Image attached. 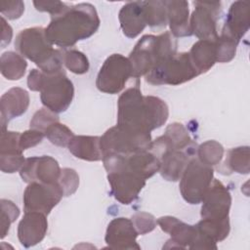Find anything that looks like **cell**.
Instances as JSON below:
<instances>
[{"instance_id": "cell-1", "label": "cell", "mask_w": 250, "mask_h": 250, "mask_svg": "<svg viewBox=\"0 0 250 250\" xmlns=\"http://www.w3.org/2000/svg\"><path fill=\"white\" fill-rule=\"evenodd\" d=\"M117 125L136 131L150 133L168 119L166 103L154 96H143L139 87L127 89L117 104Z\"/></svg>"}, {"instance_id": "cell-2", "label": "cell", "mask_w": 250, "mask_h": 250, "mask_svg": "<svg viewBox=\"0 0 250 250\" xmlns=\"http://www.w3.org/2000/svg\"><path fill=\"white\" fill-rule=\"evenodd\" d=\"M100 22L95 7L89 3H80L53 17L45 28V34L52 45L67 48L91 37L98 30Z\"/></svg>"}, {"instance_id": "cell-3", "label": "cell", "mask_w": 250, "mask_h": 250, "mask_svg": "<svg viewBox=\"0 0 250 250\" xmlns=\"http://www.w3.org/2000/svg\"><path fill=\"white\" fill-rule=\"evenodd\" d=\"M15 47L21 57L33 62L40 70L47 74L64 71L63 52L52 47L43 27L21 30L16 38Z\"/></svg>"}, {"instance_id": "cell-4", "label": "cell", "mask_w": 250, "mask_h": 250, "mask_svg": "<svg viewBox=\"0 0 250 250\" xmlns=\"http://www.w3.org/2000/svg\"><path fill=\"white\" fill-rule=\"evenodd\" d=\"M27 86L32 91L40 92L43 105L55 113L65 111L74 96L73 84L65 71L47 74L40 69H32L27 77Z\"/></svg>"}, {"instance_id": "cell-5", "label": "cell", "mask_w": 250, "mask_h": 250, "mask_svg": "<svg viewBox=\"0 0 250 250\" xmlns=\"http://www.w3.org/2000/svg\"><path fill=\"white\" fill-rule=\"evenodd\" d=\"M177 54V41L166 31L158 36H143L129 56L132 76L139 78L146 75L156 64Z\"/></svg>"}, {"instance_id": "cell-6", "label": "cell", "mask_w": 250, "mask_h": 250, "mask_svg": "<svg viewBox=\"0 0 250 250\" xmlns=\"http://www.w3.org/2000/svg\"><path fill=\"white\" fill-rule=\"evenodd\" d=\"M151 142L150 133L116 125L106 130L101 137V149L103 157L114 154L130 155L148 149Z\"/></svg>"}, {"instance_id": "cell-7", "label": "cell", "mask_w": 250, "mask_h": 250, "mask_svg": "<svg viewBox=\"0 0 250 250\" xmlns=\"http://www.w3.org/2000/svg\"><path fill=\"white\" fill-rule=\"evenodd\" d=\"M198 74L188 53L183 52L156 64L146 80L152 85H180L195 78Z\"/></svg>"}, {"instance_id": "cell-8", "label": "cell", "mask_w": 250, "mask_h": 250, "mask_svg": "<svg viewBox=\"0 0 250 250\" xmlns=\"http://www.w3.org/2000/svg\"><path fill=\"white\" fill-rule=\"evenodd\" d=\"M214 169L198 160L190 158L180 178V191L183 198L189 204L202 201L213 182Z\"/></svg>"}, {"instance_id": "cell-9", "label": "cell", "mask_w": 250, "mask_h": 250, "mask_svg": "<svg viewBox=\"0 0 250 250\" xmlns=\"http://www.w3.org/2000/svg\"><path fill=\"white\" fill-rule=\"evenodd\" d=\"M132 76V66L128 58L120 54L109 56L103 63L96 81L97 88L106 94H117Z\"/></svg>"}, {"instance_id": "cell-10", "label": "cell", "mask_w": 250, "mask_h": 250, "mask_svg": "<svg viewBox=\"0 0 250 250\" xmlns=\"http://www.w3.org/2000/svg\"><path fill=\"white\" fill-rule=\"evenodd\" d=\"M62 196L63 192L58 183H30L23 192L24 212L36 211L48 215Z\"/></svg>"}, {"instance_id": "cell-11", "label": "cell", "mask_w": 250, "mask_h": 250, "mask_svg": "<svg viewBox=\"0 0 250 250\" xmlns=\"http://www.w3.org/2000/svg\"><path fill=\"white\" fill-rule=\"evenodd\" d=\"M194 11L190 16V31L200 40L215 41L218 38L217 21L221 14L220 2H193Z\"/></svg>"}, {"instance_id": "cell-12", "label": "cell", "mask_w": 250, "mask_h": 250, "mask_svg": "<svg viewBox=\"0 0 250 250\" xmlns=\"http://www.w3.org/2000/svg\"><path fill=\"white\" fill-rule=\"evenodd\" d=\"M111 193L122 204L132 203L146 185V180L125 168H116L107 172Z\"/></svg>"}, {"instance_id": "cell-13", "label": "cell", "mask_w": 250, "mask_h": 250, "mask_svg": "<svg viewBox=\"0 0 250 250\" xmlns=\"http://www.w3.org/2000/svg\"><path fill=\"white\" fill-rule=\"evenodd\" d=\"M62 169L58 161L48 155L34 156L25 159L20 170V175L25 183L56 184L60 178Z\"/></svg>"}, {"instance_id": "cell-14", "label": "cell", "mask_w": 250, "mask_h": 250, "mask_svg": "<svg viewBox=\"0 0 250 250\" xmlns=\"http://www.w3.org/2000/svg\"><path fill=\"white\" fill-rule=\"evenodd\" d=\"M201 202L202 219L223 221L229 218L231 195L219 180H213Z\"/></svg>"}, {"instance_id": "cell-15", "label": "cell", "mask_w": 250, "mask_h": 250, "mask_svg": "<svg viewBox=\"0 0 250 250\" xmlns=\"http://www.w3.org/2000/svg\"><path fill=\"white\" fill-rule=\"evenodd\" d=\"M138 235L132 221L120 217L108 224L104 240L111 249H140L136 241Z\"/></svg>"}, {"instance_id": "cell-16", "label": "cell", "mask_w": 250, "mask_h": 250, "mask_svg": "<svg viewBox=\"0 0 250 250\" xmlns=\"http://www.w3.org/2000/svg\"><path fill=\"white\" fill-rule=\"evenodd\" d=\"M156 223L163 231L171 235L163 248H190L198 234L195 226L188 225L172 216L160 217Z\"/></svg>"}, {"instance_id": "cell-17", "label": "cell", "mask_w": 250, "mask_h": 250, "mask_svg": "<svg viewBox=\"0 0 250 250\" xmlns=\"http://www.w3.org/2000/svg\"><path fill=\"white\" fill-rule=\"evenodd\" d=\"M48 222L46 215L36 211L25 212L18 227V237L21 244L31 247L39 243L47 232Z\"/></svg>"}, {"instance_id": "cell-18", "label": "cell", "mask_w": 250, "mask_h": 250, "mask_svg": "<svg viewBox=\"0 0 250 250\" xmlns=\"http://www.w3.org/2000/svg\"><path fill=\"white\" fill-rule=\"evenodd\" d=\"M29 105L28 93L19 87H15L2 95L0 100L1 128L5 131L8 122L23 114Z\"/></svg>"}, {"instance_id": "cell-19", "label": "cell", "mask_w": 250, "mask_h": 250, "mask_svg": "<svg viewBox=\"0 0 250 250\" xmlns=\"http://www.w3.org/2000/svg\"><path fill=\"white\" fill-rule=\"evenodd\" d=\"M120 26L125 36L137 37L146 27L144 1H135L125 4L118 15Z\"/></svg>"}, {"instance_id": "cell-20", "label": "cell", "mask_w": 250, "mask_h": 250, "mask_svg": "<svg viewBox=\"0 0 250 250\" xmlns=\"http://www.w3.org/2000/svg\"><path fill=\"white\" fill-rule=\"evenodd\" d=\"M249 29V6L245 1H236L229 7L222 32L237 41Z\"/></svg>"}, {"instance_id": "cell-21", "label": "cell", "mask_w": 250, "mask_h": 250, "mask_svg": "<svg viewBox=\"0 0 250 250\" xmlns=\"http://www.w3.org/2000/svg\"><path fill=\"white\" fill-rule=\"evenodd\" d=\"M167 10V22L169 23L171 34L175 37L190 36V26L188 21V3L183 0L164 1Z\"/></svg>"}, {"instance_id": "cell-22", "label": "cell", "mask_w": 250, "mask_h": 250, "mask_svg": "<svg viewBox=\"0 0 250 250\" xmlns=\"http://www.w3.org/2000/svg\"><path fill=\"white\" fill-rule=\"evenodd\" d=\"M67 147L68 150L77 158L87 161H99L103 159L101 137L73 136Z\"/></svg>"}, {"instance_id": "cell-23", "label": "cell", "mask_w": 250, "mask_h": 250, "mask_svg": "<svg viewBox=\"0 0 250 250\" xmlns=\"http://www.w3.org/2000/svg\"><path fill=\"white\" fill-rule=\"evenodd\" d=\"M192 64L198 74L207 72L217 62V49L215 41L198 40L188 52Z\"/></svg>"}, {"instance_id": "cell-24", "label": "cell", "mask_w": 250, "mask_h": 250, "mask_svg": "<svg viewBox=\"0 0 250 250\" xmlns=\"http://www.w3.org/2000/svg\"><path fill=\"white\" fill-rule=\"evenodd\" d=\"M190 158L186 150H173L167 153L160 159L159 172L161 176L171 182L180 180Z\"/></svg>"}, {"instance_id": "cell-25", "label": "cell", "mask_w": 250, "mask_h": 250, "mask_svg": "<svg viewBox=\"0 0 250 250\" xmlns=\"http://www.w3.org/2000/svg\"><path fill=\"white\" fill-rule=\"evenodd\" d=\"M195 227L201 236L215 243L224 240L229 235L230 229L229 218L223 221L202 219Z\"/></svg>"}, {"instance_id": "cell-26", "label": "cell", "mask_w": 250, "mask_h": 250, "mask_svg": "<svg viewBox=\"0 0 250 250\" xmlns=\"http://www.w3.org/2000/svg\"><path fill=\"white\" fill-rule=\"evenodd\" d=\"M1 73L9 80L21 79L27 67V62L19 54L9 51L2 54L0 59Z\"/></svg>"}, {"instance_id": "cell-27", "label": "cell", "mask_w": 250, "mask_h": 250, "mask_svg": "<svg viewBox=\"0 0 250 250\" xmlns=\"http://www.w3.org/2000/svg\"><path fill=\"white\" fill-rule=\"evenodd\" d=\"M249 146H238L229 150L224 166L231 172L249 173Z\"/></svg>"}, {"instance_id": "cell-28", "label": "cell", "mask_w": 250, "mask_h": 250, "mask_svg": "<svg viewBox=\"0 0 250 250\" xmlns=\"http://www.w3.org/2000/svg\"><path fill=\"white\" fill-rule=\"evenodd\" d=\"M144 14L150 27H164L167 22V10L164 1H144Z\"/></svg>"}, {"instance_id": "cell-29", "label": "cell", "mask_w": 250, "mask_h": 250, "mask_svg": "<svg viewBox=\"0 0 250 250\" xmlns=\"http://www.w3.org/2000/svg\"><path fill=\"white\" fill-rule=\"evenodd\" d=\"M224 155L223 146L216 141H206L197 148L198 160L208 166H214L221 162Z\"/></svg>"}, {"instance_id": "cell-30", "label": "cell", "mask_w": 250, "mask_h": 250, "mask_svg": "<svg viewBox=\"0 0 250 250\" xmlns=\"http://www.w3.org/2000/svg\"><path fill=\"white\" fill-rule=\"evenodd\" d=\"M164 136L170 141L174 148L177 150H185L191 143V139L187 129L181 123L175 122L168 125Z\"/></svg>"}, {"instance_id": "cell-31", "label": "cell", "mask_w": 250, "mask_h": 250, "mask_svg": "<svg viewBox=\"0 0 250 250\" xmlns=\"http://www.w3.org/2000/svg\"><path fill=\"white\" fill-rule=\"evenodd\" d=\"M215 43L217 49V62H229L234 58L239 41L221 32V35L218 36Z\"/></svg>"}, {"instance_id": "cell-32", "label": "cell", "mask_w": 250, "mask_h": 250, "mask_svg": "<svg viewBox=\"0 0 250 250\" xmlns=\"http://www.w3.org/2000/svg\"><path fill=\"white\" fill-rule=\"evenodd\" d=\"M45 137L58 146H67L70 140L73 138L72 131L60 121L50 125L44 132Z\"/></svg>"}, {"instance_id": "cell-33", "label": "cell", "mask_w": 250, "mask_h": 250, "mask_svg": "<svg viewBox=\"0 0 250 250\" xmlns=\"http://www.w3.org/2000/svg\"><path fill=\"white\" fill-rule=\"evenodd\" d=\"M63 64L75 74H84L89 69V61L87 57L77 50L63 52Z\"/></svg>"}, {"instance_id": "cell-34", "label": "cell", "mask_w": 250, "mask_h": 250, "mask_svg": "<svg viewBox=\"0 0 250 250\" xmlns=\"http://www.w3.org/2000/svg\"><path fill=\"white\" fill-rule=\"evenodd\" d=\"M1 237L4 238L10 229L11 224L19 217L20 209L8 199H1Z\"/></svg>"}, {"instance_id": "cell-35", "label": "cell", "mask_w": 250, "mask_h": 250, "mask_svg": "<svg viewBox=\"0 0 250 250\" xmlns=\"http://www.w3.org/2000/svg\"><path fill=\"white\" fill-rule=\"evenodd\" d=\"M58 184L63 192V196H69L76 191L79 186V176L75 170L63 168L61 171Z\"/></svg>"}, {"instance_id": "cell-36", "label": "cell", "mask_w": 250, "mask_h": 250, "mask_svg": "<svg viewBox=\"0 0 250 250\" xmlns=\"http://www.w3.org/2000/svg\"><path fill=\"white\" fill-rule=\"evenodd\" d=\"M20 136L19 132L2 131L0 154H21L22 149L20 146Z\"/></svg>"}, {"instance_id": "cell-37", "label": "cell", "mask_w": 250, "mask_h": 250, "mask_svg": "<svg viewBox=\"0 0 250 250\" xmlns=\"http://www.w3.org/2000/svg\"><path fill=\"white\" fill-rule=\"evenodd\" d=\"M58 121L59 116L57 113L48 108H42L36 111L30 120V129H35L44 133L50 125Z\"/></svg>"}, {"instance_id": "cell-38", "label": "cell", "mask_w": 250, "mask_h": 250, "mask_svg": "<svg viewBox=\"0 0 250 250\" xmlns=\"http://www.w3.org/2000/svg\"><path fill=\"white\" fill-rule=\"evenodd\" d=\"M131 221L139 234H146L150 232L156 227L155 218L146 212H138L134 214Z\"/></svg>"}, {"instance_id": "cell-39", "label": "cell", "mask_w": 250, "mask_h": 250, "mask_svg": "<svg viewBox=\"0 0 250 250\" xmlns=\"http://www.w3.org/2000/svg\"><path fill=\"white\" fill-rule=\"evenodd\" d=\"M25 159L21 154H0L1 171L4 173H15L22 167Z\"/></svg>"}, {"instance_id": "cell-40", "label": "cell", "mask_w": 250, "mask_h": 250, "mask_svg": "<svg viewBox=\"0 0 250 250\" xmlns=\"http://www.w3.org/2000/svg\"><path fill=\"white\" fill-rule=\"evenodd\" d=\"M45 137L44 133L35 129L27 130L21 134L20 136V146L22 151L26 148L35 146L36 145L40 144Z\"/></svg>"}, {"instance_id": "cell-41", "label": "cell", "mask_w": 250, "mask_h": 250, "mask_svg": "<svg viewBox=\"0 0 250 250\" xmlns=\"http://www.w3.org/2000/svg\"><path fill=\"white\" fill-rule=\"evenodd\" d=\"M33 5L40 12H48L52 18L63 13L69 6L61 1H34Z\"/></svg>"}, {"instance_id": "cell-42", "label": "cell", "mask_w": 250, "mask_h": 250, "mask_svg": "<svg viewBox=\"0 0 250 250\" xmlns=\"http://www.w3.org/2000/svg\"><path fill=\"white\" fill-rule=\"evenodd\" d=\"M0 7L2 15L6 16L10 20L19 19L24 11V4L21 1L3 2L1 3Z\"/></svg>"}, {"instance_id": "cell-43", "label": "cell", "mask_w": 250, "mask_h": 250, "mask_svg": "<svg viewBox=\"0 0 250 250\" xmlns=\"http://www.w3.org/2000/svg\"><path fill=\"white\" fill-rule=\"evenodd\" d=\"M1 47L4 48L11 42L13 36V29L9 23H7L4 17H1Z\"/></svg>"}]
</instances>
